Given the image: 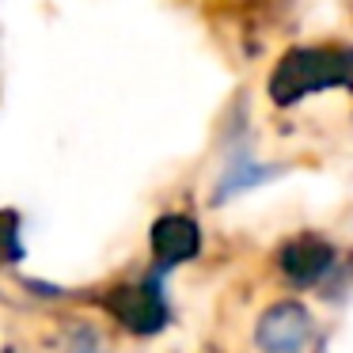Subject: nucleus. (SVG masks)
Returning a JSON list of instances; mask_svg holds the SVG:
<instances>
[{"label": "nucleus", "mask_w": 353, "mask_h": 353, "mask_svg": "<svg viewBox=\"0 0 353 353\" xmlns=\"http://www.w3.org/2000/svg\"><path fill=\"white\" fill-rule=\"evenodd\" d=\"M168 274H160L156 266H148L145 274L130 277V281L110 285L99 296L103 312L114 323H122V330H130L133 338H152L168 327L171 304H168Z\"/></svg>", "instance_id": "nucleus-1"}, {"label": "nucleus", "mask_w": 353, "mask_h": 353, "mask_svg": "<svg viewBox=\"0 0 353 353\" xmlns=\"http://www.w3.org/2000/svg\"><path fill=\"white\" fill-rule=\"evenodd\" d=\"M251 338L259 353H319L323 350L319 319L300 300H274L270 307H262Z\"/></svg>", "instance_id": "nucleus-2"}, {"label": "nucleus", "mask_w": 353, "mask_h": 353, "mask_svg": "<svg viewBox=\"0 0 353 353\" xmlns=\"http://www.w3.org/2000/svg\"><path fill=\"white\" fill-rule=\"evenodd\" d=\"M338 270V247L323 236H292L277 247V274L292 289H319L330 274Z\"/></svg>", "instance_id": "nucleus-3"}, {"label": "nucleus", "mask_w": 353, "mask_h": 353, "mask_svg": "<svg viewBox=\"0 0 353 353\" xmlns=\"http://www.w3.org/2000/svg\"><path fill=\"white\" fill-rule=\"evenodd\" d=\"M148 254L160 274H171L183 262H194L201 254V228L186 213H163L148 228Z\"/></svg>", "instance_id": "nucleus-4"}, {"label": "nucleus", "mask_w": 353, "mask_h": 353, "mask_svg": "<svg viewBox=\"0 0 353 353\" xmlns=\"http://www.w3.org/2000/svg\"><path fill=\"white\" fill-rule=\"evenodd\" d=\"M274 179H281V168H277V163H262V160H254L251 152H236V156L224 160V171H221V179H216L209 201H213V205H228L232 198L259 190V186L274 183Z\"/></svg>", "instance_id": "nucleus-5"}, {"label": "nucleus", "mask_w": 353, "mask_h": 353, "mask_svg": "<svg viewBox=\"0 0 353 353\" xmlns=\"http://www.w3.org/2000/svg\"><path fill=\"white\" fill-rule=\"evenodd\" d=\"M65 353H110V350L92 323H72L65 330Z\"/></svg>", "instance_id": "nucleus-6"}, {"label": "nucleus", "mask_w": 353, "mask_h": 353, "mask_svg": "<svg viewBox=\"0 0 353 353\" xmlns=\"http://www.w3.org/2000/svg\"><path fill=\"white\" fill-rule=\"evenodd\" d=\"M23 254V243H19V228L12 216H0V266H8Z\"/></svg>", "instance_id": "nucleus-7"}]
</instances>
